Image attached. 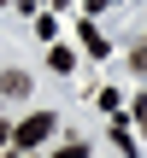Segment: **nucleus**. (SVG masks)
Masks as SVG:
<instances>
[{"mask_svg": "<svg viewBox=\"0 0 147 158\" xmlns=\"http://www.w3.org/2000/svg\"><path fill=\"white\" fill-rule=\"evenodd\" d=\"M47 135H53V111H35V117H24V123L12 129V147H24V152H29V147H41Z\"/></svg>", "mask_w": 147, "mask_h": 158, "instance_id": "f257e3e1", "label": "nucleus"}, {"mask_svg": "<svg viewBox=\"0 0 147 158\" xmlns=\"http://www.w3.org/2000/svg\"><path fill=\"white\" fill-rule=\"evenodd\" d=\"M82 47H88V53H94V59H106V53H112V47H106V41H100V29H94V23H82Z\"/></svg>", "mask_w": 147, "mask_h": 158, "instance_id": "f03ea898", "label": "nucleus"}, {"mask_svg": "<svg viewBox=\"0 0 147 158\" xmlns=\"http://www.w3.org/2000/svg\"><path fill=\"white\" fill-rule=\"evenodd\" d=\"M0 94H29V76H24V70H6V76H0Z\"/></svg>", "mask_w": 147, "mask_h": 158, "instance_id": "7ed1b4c3", "label": "nucleus"}, {"mask_svg": "<svg viewBox=\"0 0 147 158\" xmlns=\"http://www.w3.org/2000/svg\"><path fill=\"white\" fill-rule=\"evenodd\" d=\"M47 64H53V70H59V76H65V70H71V64H77V59H71V53H65V47H53V53H47Z\"/></svg>", "mask_w": 147, "mask_h": 158, "instance_id": "20e7f679", "label": "nucleus"}, {"mask_svg": "<svg viewBox=\"0 0 147 158\" xmlns=\"http://www.w3.org/2000/svg\"><path fill=\"white\" fill-rule=\"evenodd\" d=\"M53 158H88V147H82V141H71V147H59Z\"/></svg>", "mask_w": 147, "mask_h": 158, "instance_id": "39448f33", "label": "nucleus"}, {"mask_svg": "<svg viewBox=\"0 0 147 158\" xmlns=\"http://www.w3.org/2000/svg\"><path fill=\"white\" fill-rule=\"evenodd\" d=\"M106 6H112V0H88V12H106Z\"/></svg>", "mask_w": 147, "mask_h": 158, "instance_id": "423d86ee", "label": "nucleus"}, {"mask_svg": "<svg viewBox=\"0 0 147 158\" xmlns=\"http://www.w3.org/2000/svg\"><path fill=\"white\" fill-rule=\"evenodd\" d=\"M136 64H141V70H147V47H136Z\"/></svg>", "mask_w": 147, "mask_h": 158, "instance_id": "0eeeda50", "label": "nucleus"}, {"mask_svg": "<svg viewBox=\"0 0 147 158\" xmlns=\"http://www.w3.org/2000/svg\"><path fill=\"white\" fill-rule=\"evenodd\" d=\"M6 141H12V129H6V123H0V147H6Z\"/></svg>", "mask_w": 147, "mask_h": 158, "instance_id": "6e6552de", "label": "nucleus"}, {"mask_svg": "<svg viewBox=\"0 0 147 158\" xmlns=\"http://www.w3.org/2000/svg\"><path fill=\"white\" fill-rule=\"evenodd\" d=\"M0 6H6V0H0Z\"/></svg>", "mask_w": 147, "mask_h": 158, "instance_id": "1a4fd4ad", "label": "nucleus"}, {"mask_svg": "<svg viewBox=\"0 0 147 158\" xmlns=\"http://www.w3.org/2000/svg\"><path fill=\"white\" fill-rule=\"evenodd\" d=\"M0 158H6V152H0Z\"/></svg>", "mask_w": 147, "mask_h": 158, "instance_id": "9d476101", "label": "nucleus"}]
</instances>
